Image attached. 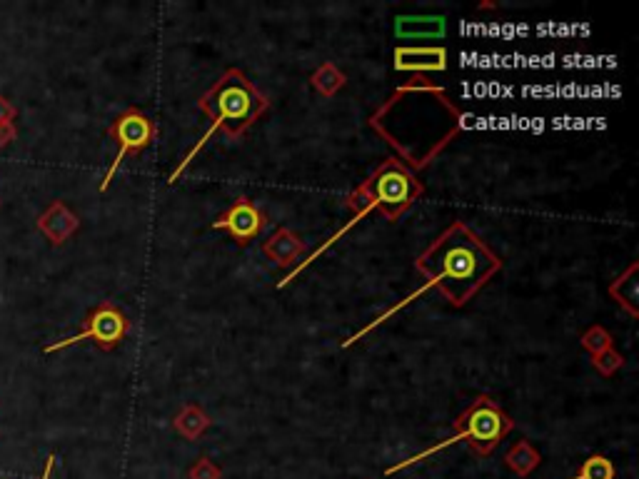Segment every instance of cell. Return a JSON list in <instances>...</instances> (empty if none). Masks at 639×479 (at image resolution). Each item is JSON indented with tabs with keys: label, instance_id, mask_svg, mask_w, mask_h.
<instances>
[{
	"label": "cell",
	"instance_id": "1",
	"mask_svg": "<svg viewBox=\"0 0 639 479\" xmlns=\"http://www.w3.org/2000/svg\"><path fill=\"white\" fill-rule=\"evenodd\" d=\"M460 120V108L445 90L432 85L427 75H417L377 108L370 125L407 160V168L422 170L460 133Z\"/></svg>",
	"mask_w": 639,
	"mask_h": 479
},
{
	"label": "cell",
	"instance_id": "4",
	"mask_svg": "<svg viewBox=\"0 0 639 479\" xmlns=\"http://www.w3.org/2000/svg\"><path fill=\"white\" fill-rule=\"evenodd\" d=\"M198 108L210 118V128L205 130L203 138L193 145V150L180 160V165L173 170V175H170V185L178 183V178L188 170V165L193 163L195 155L213 140V135L218 133V130L228 133L230 138H240L245 130L253 128V125L268 113L270 100L250 83V78L243 70L228 68L213 85H210L208 93L198 100Z\"/></svg>",
	"mask_w": 639,
	"mask_h": 479
},
{
	"label": "cell",
	"instance_id": "8",
	"mask_svg": "<svg viewBox=\"0 0 639 479\" xmlns=\"http://www.w3.org/2000/svg\"><path fill=\"white\" fill-rule=\"evenodd\" d=\"M210 228L228 230L238 245H250V240L258 238L260 230L265 228V213L253 203V200L238 198L225 213H220L218 218L213 220Z\"/></svg>",
	"mask_w": 639,
	"mask_h": 479
},
{
	"label": "cell",
	"instance_id": "15",
	"mask_svg": "<svg viewBox=\"0 0 639 479\" xmlns=\"http://www.w3.org/2000/svg\"><path fill=\"white\" fill-rule=\"evenodd\" d=\"M635 272H637V265H632L630 270H627V275H625V277H617L615 285L610 287V292L617 297V302H620V305H622V300H625V292H630V295H627V297H630L632 302L637 300V280H635Z\"/></svg>",
	"mask_w": 639,
	"mask_h": 479
},
{
	"label": "cell",
	"instance_id": "13",
	"mask_svg": "<svg viewBox=\"0 0 639 479\" xmlns=\"http://www.w3.org/2000/svg\"><path fill=\"white\" fill-rule=\"evenodd\" d=\"M540 462H542L540 452H537L535 447H532L527 440L517 442V445L512 447V450L507 452V457H505V465L510 467L512 472H517V475H522V477L530 475V472L535 470V467L540 465Z\"/></svg>",
	"mask_w": 639,
	"mask_h": 479
},
{
	"label": "cell",
	"instance_id": "6",
	"mask_svg": "<svg viewBox=\"0 0 639 479\" xmlns=\"http://www.w3.org/2000/svg\"><path fill=\"white\" fill-rule=\"evenodd\" d=\"M128 327H130L128 317H125V312L120 310L115 302H100V305L95 307L88 317H85L83 330H80L78 335L53 342V345L43 347V352L45 355H50V352L65 350V347L80 345V342H88V340L95 342V345H98L103 352H110L125 340Z\"/></svg>",
	"mask_w": 639,
	"mask_h": 479
},
{
	"label": "cell",
	"instance_id": "17",
	"mask_svg": "<svg viewBox=\"0 0 639 479\" xmlns=\"http://www.w3.org/2000/svg\"><path fill=\"white\" fill-rule=\"evenodd\" d=\"M18 118V105L0 95V123H13Z\"/></svg>",
	"mask_w": 639,
	"mask_h": 479
},
{
	"label": "cell",
	"instance_id": "19",
	"mask_svg": "<svg viewBox=\"0 0 639 479\" xmlns=\"http://www.w3.org/2000/svg\"><path fill=\"white\" fill-rule=\"evenodd\" d=\"M55 460H58V457H55V455H50L48 460H45V470H43V475H40V479H50V475H53Z\"/></svg>",
	"mask_w": 639,
	"mask_h": 479
},
{
	"label": "cell",
	"instance_id": "7",
	"mask_svg": "<svg viewBox=\"0 0 639 479\" xmlns=\"http://www.w3.org/2000/svg\"><path fill=\"white\" fill-rule=\"evenodd\" d=\"M108 135L110 140L118 145V153H115L113 163H110L108 173H105L103 183H100V193H105V190L110 188L115 173H118L120 165H123V160L128 158V155L143 153V150L153 143L155 123L148 118V115L140 113V110H125V113H120L118 118L113 120Z\"/></svg>",
	"mask_w": 639,
	"mask_h": 479
},
{
	"label": "cell",
	"instance_id": "3",
	"mask_svg": "<svg viewBox=\"0 0 639 479\" xmlns=\"http://www.w3.org/2000/svg\"><path fill=\"white\" fill-rule=\"evenodd\" d=\"M425 195V185L417 180V175L412 173L410 168H407L402 160L397 158H390L385 160V163L380 165V168H375V173L370 175L367 180H362L360 185H357L355 190L350 193V198H347V208L352 210V220L345 225V228L337 230L335 235H332L330 240L325 242V245H320L318 250L313 252V255L308 257L305 262H300L298 267H295L293 272H290L285 280L278 282V287H285L288 282H293L295 277L300 275V270H305L308 265H313L315 260L322 255V252L327 250V247L332 245V242H337L342 238V235L347 233V230L352 228V225H357L360 220H365L367 215L372 213V210H380L382 215H385L390 223H395V220H400L402 215L407 213V210L412 208V205L417 203V200Z\"/></svg>",
	"mask_w": 639,
	"mask_h": 479
},
{
	"label": "cell",
	"instance_id": "12",
	"mask_svg": "<svg viewBox=\"0 0 639 479\" xmlns=\"http://www.w3.org/2000/svg\"><path fill=\"white\" fill-rule=\"evenodd\" d=\"M263 250L268 252L278 265H290V262L298 260L300 252H303V242L295 238L290 230H278L273 238L265 242Z\"/></svg>",
	"mask_w": 639,
	"mask_h": 479
},
{
	"label": "cell",
	"instance_id": "11",
	"mask_svg": "<svg viewBox=\"0 0 639 479\" xmlns=\"http://www.w3.org/2000/svg\"><path fill=\"white\" fill-rule=\"evenodd\" d=\"M397 35L402 38H437V35L445 33V18L442 15H422V18H410V15H402L395 23Z\"/></svg>",
	"mask_w": 639,
	"mask_h": 479
},
{
	"label": "cell",
	"instance_id": "18",
	"mask_svg": "<svg viewBox=\"0 0 639 479\" xmlns=\"http://www.w3.org/2000/svg\"><path fill=\"white\" fill-rule=\"evenodd\" d=\"M13 140H18V128H15V123H0V148L10 145Z\"/></svg>",
	"mask_w": 639,
	"mask_h": 479
},
{
	"label": "cell",
	"instance_id": "5",
	"mask_svg": "<svg viewBox=\"0 0 639 479\" xmlns=\"http://www.w3.org/2000/svg\"><path fill=\"white\" fill-rule=\"evenodd\" d=\"M512 430H515V420H512V417L507 415V412L502 410V407L497 405L490 395H480L475 397V402H472V405L467 407V410L462 412L455 422H452V435L447 437V440L417 452V455H412L410 460H402L397 462V465L387 467L385 475L390 477V475H397L400 470H407V467L420 465V462L430 460L432 455H437V452L445 450V447L457 445V442H467L475 455L487 457L492 455V450H495V447L500 445V442L505 440Z\"/></svg>",
	"mask_w": 639,
	"mask_h": 479
},
{
	"label": "cell",
	"instance_id": "9",
	"mask_svg": "<svg viewBox=\"0 0 639 479\" xmlns=\"http://www.w3.org/2000/svg\"><path fill=\"white\" fill-rule=\"evenodd\" d=\"M395 70L400 73H442L447 70V50L440 45H430V48H410V45H400L395 48Z\"/></svg>",
	"mask_w": 639,
	"mask_h": 479
},
{
	"label": "cell",
	"instance_id": "2",
	"mask_svg": "<svg viewBox=\"0 0 639 479\" xmlns=\"http://www.w3.org/2000/svg\"><path fill=\"white\" fill-rule=\"evenodd\" d=\"M415 270L425 277V285L412 292V295H407L405 300L397 302V305H392L387 312L377 315L370 325H365L350 340L342 342V347L360 342L367 332H372L377 325L390 320L395 312L410 305L412 300H417L430 287L440 290V295L445 300H450L452 307H465L502 270V260L470 225L457 220L450 228L442 230L422 255H417Z\"/></svg>",
	"mask_w": 639,
	"mask_h": 479
},
{
	"label": "cell",
	"instance_id": "10",
	"mask_svg": "<svg viewBox=\"0 0 639 479\" xmlns=\"http://www.w3.org/2000/svg\"><path fill=\"white\" fill-rule=\"evenodd\" d=\"M80 220L73 210L65 208V203L55 200L48 210L38 218V230L45 235L55 247H60L63 242L70 240V235L78 233Z\"/></svg>",
	"mask_w": 639,
	"mask_h": 479
},
{
	"label": "cell",
	"instance_id": "14",
	"mask_svg": "<svg viewBox=\"0 0 639 479\" xmlns=\"http://www.w3.org/2000/svg\"><path fill=\"white\" fill-rule=\"evenodd\" d=\"M572 479H615V465L607 457L592 455L590 460L582 462L580 472Z\"/></svg>",
	"mask_w": 639,
	"mask_h": 479
},
{
	"label": "cell",
	"instance_id": "16",
	"mask_svg": "<svg viewBox=\"0 0 639 479\" xmlns=\"http://www.w3.org/2000/svg\"><path fill=\"white\" fill-rule=\"evenodd\" d=\"M190 477L193 479H220V470L208 460V457H203V460H200L198 465L190 470Z\"/></svg>",
	"mask_w": 639,
	"mask_h": 479
}]
</instances>
